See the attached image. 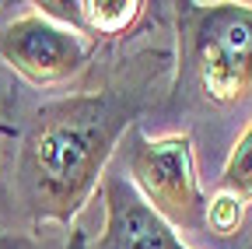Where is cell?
<instances>
[{"mask_svg":"<svg viewBox=\"0 0 252 249\" xmlns=\"http://www.w3.org/2000/svg\"><path fill=\"white\" fill-rule=\"evenodd\" d=\"M140 95L126 88L46 102L18 154V197L35 221L70 225L91 200L123 137L137 127Z\"/></svg>","mask_w":252,"mask_h":249,"instance_id":"1","label":"cell"},{"mask_svg":"<svg viewBox=\"0 0 252 249\" xmlns=\"http://www.w3.org/2000/svg\"><path fill=\"white\" fill-rule=\"evenodd\" d=\"M123 176L144 204L175 232H207V193L196 176V154L189 134L147 137L130 127L123 137Z\"/></svg>","mask_w":252,"mask_h":249,"instance_id":"2","label":"cell"},{"mask_svg":"<svg viewBox=\"0 0 252 249\" xmlns=\"http://www.w3.org/2000/svg\"><path fill=\"white\" fill-rule=\"evenodd\" d=\"M189 60L207 102L238 106L252 99V7L196 4L189 21Z\"/></svg>","mask_w":252,"mask_h":249,"instance_id":"3","label":"cell"},{"mask_svg":"<svg viewBox=\"0 0 252 249\" xmlns=\"http://www.w3.org/2000/svg\"><path fill=\"white\" fill-rule=\"evenodd\" d=\"M91 39L77 28L53 21L42 11H28L0 25V60L28 84L56 88L74 81L91 60Z\"/></svg>","mask_w":252,"mask_h":249,"instance_id":"4","label":"cell"},{"mask_svg":"<svg viewBox=\"0 0 252 249\" xmlns=\"http://www.w3.org/2000/svg\"><path fill=\"white\" fill-rule=\"evenodd\" d=\"M105 197V232L88 249H189L172 225L158 217L126 176L102 179Z\"/></svg>","mask_w":252,"mask_h":249,"instance_id":"5","label":"cell"},{"mask_svg":"<svg viewBox=\"0 0 252 249\" xmlns=\"http://www.w3.org/2000/svg\"><path fill=\"white\" fill-rule=\"evenodd\" d=\"M35 7L53 21L77 28L81 36L116 39L140 21L147 4H140V0H74V4H35Z\"/></svg>","mask_w":252,"mask_h":249,"instance_id":"6","label":"cell"},{"mask_svg":"<svg viewBox=\"0 0 252 249\" xmlns=\"http://www.w3.org/2000/svg\"><path fill=\"white\" fill-rule=\"evenodd\" d=\"M220 190L235 193L242 204H252V123L242 130V137L228 154L224 172H220Z\"/></svg>","mask_w":252,"mask_h":249,"instance_id":"7","label":"cell"},{"mask_svg":"<svg viewBox=\"0 0 252 249\" xmlns=\"http://www.w3.org/2000/svg\"><path fill=\"white\" fill-rule=\"evenodd\" d=\"M242 221H245V204L228 190H217L207 204V232L228 239L242 228Z\"/></svg>","mask_w":252,"mask_h":249,"instance_id":"8","label":"cell"},{"mask_svg":"<svg viewBox=\"0 0 252 249\" xmlns=\"http://www.w3.org/2000/svg\"><path fill=\"white\" fill-rule=\"evenodd\" d=\"M0 249H42V242L21 232H0Z\"/></svg>","mask_w":252,"mask_h":249,"instance_id":"9","label":"cell"},{"mask_svg":"<svg viewBox=\"0 0 252 249\" xmlns=\"http://www.w3.org/2000/svg\"><path fill=\"white\" fill-rule=\"evenodd\" d=\"M67 249H88V235L81 228H70V239H67Z\"/></svg>","mask_w":252,"mask_h":249,"instance_id":"10","label":"cell"}]
</instances>
